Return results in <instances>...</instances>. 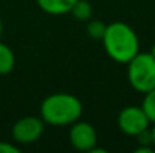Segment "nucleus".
<instances>
[{
	"instance_id": "7",
	"label": "nucleus",
	"mask_w": 155,
	"mask_h": 153,
	"mask_svg": "<svg viewBox=\"0 0 155 153\" xmlns=\"http://www.w3.org/2000/svg\"><path fill=\"white\" fill-rule=\"evenodd\" d=\"M77 0H36L38 6L48 15H66Z\"/></svg>"
},
{
	"instance_id": "2",
	"label": "nucleus",
	"mask_w": 155,
	"mask_h": 153,
	"mask_svg": "<svg viewBox=\"0 0 155 153\" xmlns=\"http://www.w3.org/2000/svg\"><path fill=\"white\" fill-rule=\"evenodd\" d=\"M83 114L81 101L71 93H53L48 95L39 107V117L45 125L51 126H69L77 122Z\"/></svg>"
},
{
	"instance_id": "12",
	"label": "nucleus",
	"mask_w": 155,
	"mask_h": 153,
	"mask_svg": "<svg viewBox=\"0 0 155 153\" xmlns=\"http://www.w3.org/2000/svg\"><path fill=\"white\" fill-rule=\"evenodd\" d=\"M0 153H20V149L15 144L6 143V141H0Z\"/></svg>"
},
{
	"instance_id": "6",
	"label": "nucleus",
	"mask_w": 155,
	"mask_h": 153,
	"mask_svg": "<svg viewBox=\"0 0 155 153\" xmlns=\"http://www.w3.org/2000/svg\"><path fill=\"white\" fill-rule=\"evenodd\" d=\"M69 143L71 146L78 150V152H91L97 143H98V135L95 128L89 122L77 120L72 125H69Z\"/></svg>"
},
{
	"instance_id": "8",
	"label": "nucleus",
	"mask_w": 155,
	"mask_h": 153,
	"mask_svg": "<svg viewBox=\"0 0 155 153\" xmlns=\"http://www.w3.org/2000/svg\"><path fill=\"white\" fill-rule=\"evenodd\" d=\"M15 66V54L9 45L0 42V75H8Z\"/></svg>"
},
{
	"instance_id": "14",
	"label": "nucleus",
	"mask_w": 155,
	"mask_h": 153,
	"mask_svg": "<svg viewBox=\"0 0 155 153\" xmlns=\"http://www.w3.org/2000/svg\"><path fill=\"white\" fill-rule=\"evenodd\" d=\"M151 54L155 57V42H154V45H152V48H151Z\"/></svg>"
},
{
	"instance_id": "3",
	"label": "nucleus",
	"mask_w": 155,
	"mask_h": 153,
	"mask_svg": "<svg viewBox=\"0 0 155 153\" xmlns=\"http://www.w3.org/2000/svg\"><path fill=\"white\" fill-rule=\"evenodd\" d=\"M127 78L130 86L139 92L146 93L155 87V57L149 53H137L127 63Z\"/></svg>"
},
{
	"instance_id": "1",
	"label": "nucleus",
	"mask_w": 155,
	"mask_h": 153,
	"mask_svg": "<svg viewBox=\"0 0 155 153\" xmlns=\"http://www.w3.org/2000/svg\"><path fill=\"white\" fill-rule=\"evenodd\" d=\"M101 41L107 56L120 65H127L140 51L137 33L124 21H113L107 24Z\"/></svg>"
},
{
	"instance_id": "9",
	"label": "nucleus",
	"mask_w": 155,
	"mask_h": 153,
	"mask_svg": "<svg viewBox=\"0 0 155 153\" xmlns=\"http://www.w3.org/2000/svg\"><path fill=\"white\" fill-rule=\"evenodd\" d=\"M69 14L78 21H89L94 15V9L89 0H77Z\"/></svg>"
},
{
	"instance_id": "4",
	"label": "nucleus",
	"mask_w": 155,
	"mask_h": 153,
	"mask_svg": "<svg viewBox=\"0 0 155 153\" xmlns=\"http://www.w3.org/2000/svg\"><path fill=\"white\" fill-rule=\"evenodd\" d=\"M149 119L143 108L139 105H128L122 108L117 114V126L128 137H137L146 129H149Z\"/></svg>"
},
{
	"instance_id": "15",
	"label": "nucleus",
	"mask_w": 155,
	"mask_h": 153,
	"mask_svg": "<svg viewBox=\"0 0 155 153\" xmlns=\"http://www.w3.org/2000/svg\"><path fill=\"white\" fill-rule=\"evenodd\" d=\"M2 33H3V24H2V20H0V38H2Z\"/></svg>"
},
{
	"instance_id": "13",
	"label": "nucleus",
	"mask_w": 155,
	"mask_h": 153,
	"mask_svg": "<svg viewBox=\"0 0 155 153\" xmlns=\"http://www.w3.org/2000/svg\"><path fill=\"white\" fill-rule=\"evenodd\" d=\"M151 135H152V146L155 149V123H154V128L151 129Z\"/></svg>"
},
{
	"instance_id": "11",
	"label": "nucleus",
	"mask_w": 155,
	"mask_h": 153,
	"mask_svg": "<svg viewBox=\"0 0 155 153\" xmlns=\"http://www.w3.org/2000/svg\"><path fill=\"white\" fill-rule=\"evenodd\" d=\"M105 27H107V24H104L101 20H92V18H91V20L87 21L86 32H87L89 38L101 41L103 36H104V33H105Z\"/></svg>"
},
{
	"instance_id": "5",
	"label": "nucleus",
	"mask_w": 155,
	"mask_h": 153,
	"mask_svg": "<svg viewBox=\"0 0 155 153\" xmlns=\"http://www.w3.org/2000/svg\"><path fill=\"white\" fill-rule=\"evenodd\" d=\"M45 129V122L36 116H24L18 119L12 126V138L18 144L36 143Z\"/></svg>"
},
{
	"instance_id": "10",
	"label": "nucleus",
	"mask_w": 155,
	"mask_h": 153,
	"mask_svg": "<svg viewBox=\"0 0 155 153\" xmlns=\"http://www.w3.org/2000/svg\"><path fill=\"white\" fill-rule=\"evenodd\" d=\"M140 107L143 108V111L148 116L149 122L155 123V87L152 90L145 93V98H143V102H142Z\"/></svg>"
}]
</instances>
